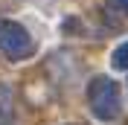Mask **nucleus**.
Here are the masks:
<instances>
[{
	"label": "nucleus",
	"mask_w": 128,
	"mask_h": 125,
	"mask_svg": "<svg viewBox=\"0 0 128 125\" xmlns=\"http://www.w3.org/2000/svg\"><path fill=\"white\" fill-rule=\"evenodd\" d=\"M88 96H90V110H93L99 119H116L120 116V87H116V82L114 78H93L88 87Z\"/></svg>",
	"instance_id": "1"
},
{
	"label": "nucleus",
	"mask_w": 128,
	"mask_h": 125,
	"mask_svg": "<svg viewBox=\"0 0 128 125\" xmlns=\"http://www.w3.org/2000/svg\"><path fill=\"white\" fill-rule=\"evenodd\" d=\"M0 50L9 58H26L32 52V38L24 26L18 24H3L0 26Z\"/></svg>",
	"instance_id": "2"
},
{
	"label": "nucleus",
	"mask_w": 128,
	"mask_h": 125,
	"mask_svg": "<svg viewBox=\"0 0 128 125\" xmlns=\"http://www.w3.org/2000/svg\"><path fill=\"white\" fill-rule=\"evenodd\" d=\"M111 67H114V70H128V41H125V44H120V47L114 50V55H111Z\"/></svg>",
	"instance_id": "3"
},
{
	"label": "nucleus",
	"mask_w": 128,
	"mask_h": 125,
	"mask_svg": "<svg viewBox=\"0 0 128 125\" xmlns=\"http://www.w3.org/2000/svg\"><path fill=\"white\" fill-rule=\"evenodd\" d=\"M114 6L122 9V12H128V0H114Z\"/></svg>",
	"instance_id": "4"
}]
</instances>
